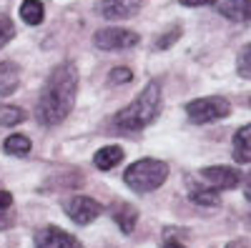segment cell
I'll return each mask as SVG.
<instances>
[{"mask_svg": "<svg viewBox=\"0 0 251 248\" xmlns=\"http://www.w3.org/2000/svg\"><path fill=\"white\" fill-rule=\"evenodd\" d=\"M75 95H78V68L73 60H66V63L53 68V73L48 75L43 90L38 95V106H35L38 120L48 128L63 123L75 106Z\"/></svg>", "mask_w": 251, "mask_h": 248, "instance_id": "obj_1", "label": "cell"}, {"mask_svg": "<svg viewBox=\"0 0 251 248\" xmlns=\"http://www.w3.org/2000/svg\"><path fill=\"white\" fill-rule=\"evenodd\" d=\"M161 100H163V90H161V83L158 80H151L136 98L131 106H126L116 118V128L118 131H126V133H136V131H143L146 126L161 115Z\"/></svg>", "mask_w": 251, "mask_h": 248, "instance_id": "obj_2", "label": "cell"}, {"mask_svg": "<svg viewBox=\"0 0 251 248\" xmlns=\"http://www.w3.org/2000/svg\"><path fill=\"white\" fill-rule=\"evenodd\" d=\"M166 178H169V165L156 158H141L133 165H128L123 173L126 185L136 193H151V191L161 188Z\"/></svg>", "mask_w": 251, "mask_h": 248, "instance_id": "obj_3", "label": "cell"}, {"mask_svg": "<svg viewBox=\"0 0 251 248\" xmlns=\"http://www.w3.org/2000/svg\"><path fill=\"white\" fill-rule=\"evenodd\" d=\"M231 113V103L221 95H206V98H196L191 103H186V115L196 126H206V123L221 120Z\"/></svg>", "mask_w": 251, "mask_h": 248, "instance_id": "obj_4", "label": "cell"}, {"mask_svg": "<svg viewBox=\"0 0 251 248\" xmlns=\"http://www.w3.org/2000/svg\"><path fill=\"white\" fill-rule=\"evenodd\" d=\"M141 43V35L126 28H100L93 35V45L98 50H126Z\"/></svg>", "mask_w": 251, "mask_h": 248, "instance_id": "obj_5", "label": "cell"}, {"mask_svg": "<svg viewBox=\"0 0 251 248\" xmlns=\"http://www.w3.org/2000/svg\"><path fill=\"white\" fill-rule=\"evenodd\" d=\"M201 178L206 180V185H211L216 191H231L241 185V173L231 165H208L201 171Z\"/></svg>", "mask_w": 251, "mask_h": 248, "instance_id": "obj_6", "label": "cell"}, {"mask_svg": "<svg viewBox=\"0 0 251 248\" xmlns=\"http://www.w3.org/2000/svg\"><path fill=\"white\" fill-rule=\"evenodd\" d=\"M66 213H68V218L73 223L88 225V223H93L100 216V203L88 198V196H75V198H71L66 203Z\"/></svg>", "mask_w": 251, "mask_h": 248, "instance_id": "obj_7", "label": "cell"}, {"mask_svg": "<svg viewBox=\"0 0 251 248\" xmlns=\"http://www.w3.org/2000/svg\"><path fill=\"white\" fill-rule=\"evenodd\" d=\"M35 248H83V246L73 233L55 228V225H46L35 236Z\"/></svg>", "mask_w": 251, "mask_h": 248, "instance_id": "obj_8", "label": "cell"}, {"mask_svg": "<svg viewBox=\"0 0 251 248\" xmlns=\"http://www.w3.org/2000/svg\"><path fill=\"white\" fill-rule=\"evenodd\" d=\"M143 0H98V13L108 20H128L138 15Z\"/></svg>", "mask_w": 251, "mask_h": 248, "instance_id": "obj_9", "label": "cell"}, {"mask_svg": "<svg viewBox=\"0 0 251 248\" xmlns=\"http://www.w3.org/2000/svg\"><path fill=\"white\" fill-rule=\"evenodd\" d=\"M216 10L231 23L251 25V0H216Z\"/></svg>", "mask_w": 251, "mask_h": 248, "instance_id": "obj_10", "label": "cell"}, {"mask_svg": "<svg viewBox=\"0 0 251 248\" xmlns=\"http://www.w3.org/2000/svg\"><path fill=\"white\" fill-rule=\"evenodd\" d=\"M188 196H191L194 203L208 205V208H214V205L221 203V191L211 188V185H196L194 180H188Z\"/></svg>", "mask_w": 251, "mask_h": 248, "instance_id": "obj_11", "label": "cell"}, {"mask_svg": "<svg viewBox=\"0 0 251 248\" xmlns=\"http://www.w3.org/2000/svg\"><path fill=\"white\" fill-rule=\"evenodd\" d=\"M18 83H20V68L13 60L0 63V95H13L18 90Z\"/></svg>", "mask_w": 251, "mask_h": 248, "instance_id": "obj_12", "label": "cell"}, {"mask_svg": "<svg viewBox=\"0 0 251 248\" xmlns=\"http://www.w3.org/2000/svg\"><path fill=\"white\" fill-rule=\"evenodd\" d=\"M113 221L118 223V228L123 233H133L136 223H138V211L131 203H116L113 205Z\"/></svg>", "mask_w": 251, "mask_h": 248, "instance_id": "obj_13", "label": "cell"}, {"mask_svg": "<svg viewBox=\"0 0 251 248\" xmlns=\"http://www.w3.org/2000/svg\"><path fill=\"white\" fill-rule=\"evenodd\" d=\"M234 158L236 163H251V123L234 133Z\"/></svg>", "mask_w": 251, "mask_h": 248, "instance_id": "obj_14", "label": "cell"}, {"mask_svg": "<svg viewBox=\"0 0 251 248\" xmlns=\"http://www.w3.org/2000/svg\"><path fill=\"white\" fill-rule=\"evenodd\" d=\"M121 160H123V148H121V146H103V148L93 156L96 168H100V171H111V168H116Z\"/></svg>", "mask_w": 251, "mask_h": 248, "instance_id": "obj_15", "label": "cell"}, {"mask_svg": "<svg viewBox=\"0 0 251 248\" xmlns=\"http://www.w3.org/2000/svg\"><path fill=\"white\" fill-rule=\"evenodd\" d=\"M46 18V8L40 0H23L20 3V20L25 25H40Z\"/></svg>", "mask_w": 251, "mask_h": 248, "instance_id": "obj_16", "label": "cell"}, {"mask_svg": "<svg viewBox=\"0 0 251 248\" xmlns=\"http://www.w3.org/2000/svg\"><path fill=\"white\" fill-rule=\"evenodd\" d=\"M30 148H33V143H30V138L23 135V133H13V135H8L5 143H3V151H5L8 156H18V158H20V156H28Z\"/></svg>", "mask_w": 251, "mask_h": 248, "instance_id": "obj_17", "label": "cell"}, {"mask_svg": "<svg viewBox=\"0 0 251 248\" xmlns=\"http://www.w3.org/2000/svg\"><path fill=\"white\" fill-rule=\"evenodd\" d=\"M25 120V111L18 106H0V126H18Z\"/></svg>", "mask_w": 251, "mask_h": 248, "instance_id": "obj_18", "label": "cell"}, {"mask_svg": "<svg viewBox=\"0 0 251 248\" xmlns=\"http://www.w3.org/2000/svg\"><path fill=\"white\" fill-rule=\"evenodd\" d=\"M236 70H239L241 78L251 80V43L241 50V55H239V60H236Z\"/></svg>", "mask_w": 251, "mask_h": 248, "instance_id": "obj_19", "label": "cell"}, {"mask_svg": "<svg viewBox=\"0 0 251 248\" xmlns=\"http://www.w3.org/2000/svg\"><path fill=\"white\" fill-rule=\"evenodd\" d=\"M10 208H13V196L8 191H0V228H5L10 223Z\"/></svg>", "mask_w": 251, "mask_h": 248, "instance_id": "obj_20", "label": "cell"}, {"mask_svg": "<svg viewBox=\"0 0 251 248\" xmlns=\"http://www.w3.org/2000/svg\"><path fill=\"white\" fill-rule=\"evenodd\" d=\"M13 38H15V25H13V20L5 18V15H0V48L8 45Z\"/></svg>", "mask_w": 251, "mask_h": 248, "instance_id": "obj_21", "label": "cell"}, {"mask_svg": "<svg viewBox=\"0 0 251 248\" xmlns=\"http://www.w3.org/2000/svg\"><path fill=\"white\" fill-rule=\"evenodd\" d=\"M131 78H133V73L128 68H116V70H111L108 83H111V86H116V83H128Z\"/></svg>", "mask_w": 251, "mask_h": 248, "instance_id": "obj_22", "label": "cell"}, {"mask_svg": "<svg viewBox=\"0 0 251 248\" xmlns=\"http://www.w3.org/2000/svg\"><path fill=\"white\" fill-rule=\"evenodd\" d=\"M178 35H181V28L176 25L169 35H161V38L156 40V48H158V50H163V48H171V43H174V40H176Z\"/></svg>", "mask_w": 251, "mask_h": 248, "instance_id": "obj_23", "label": "cell"}, {"mask_svg": "<svg viewBox=\"0 0 251 248\" xmlns=\"http://www.w3.org/2000/svg\"><path fill=\"white\" fill-rule=\"evenodd\" d=\"M186 8H201V5H216V0H178Z\"/></svg>", "mask_w": 251, "mask_h": 248, "instance_id": "obj_24", "label": "cell"}, {"mask_svg": "<svg viewBox=\"0 0 251 248\" xmlns=\"http://www.w3.org/2000/svg\"><path fill=\"white\" fill-rule=\"evenodd\" d=\"M244 196H246V201H251V173L244 178Z\"/></svg>", "mask_w": 251, "mask_h": 248, "instance_id": "obj_25", "label": "cell"}, {"mask_svg": "<svg viewBox=\"0 0 251 248\" xmlns=\"http://www.w3.org/2000/svg\"><path fill=\"white\" fill-rule=\"evenodd\" d=\"M161 248H186V246H183V243H178V241H166Z\"/></svg>", "mask_w": 251, "mask_h": 248, "instance_id": "obj_26", "label": "cell"}, {"mask_svg": "<svg viewBox=\"0 0 251 248\" xmlns=\"http://www.w3.org/2000/svg\"><path fill=\"white\" fill-rule=\"evenodd\" d=\"M226 248H249L244 241H231V243H226Z\"/></svg>", "mask_w": 251, "mask_h": 248, "instance_id": "obj_27", "label": "cell"}, {"mask_svg": "<svg viewBox=\"0 0 251 248\" xmlns=\"http://www.w3.org/2000/svg\"><path fill=\"white\" fill-rule=\"evenodd\" d=\"M249 106H251V100H249Z\"/></svg>", "mask_w": 251, "mask_h": 248, "instance_id": "obj_28", "label": "cell"}]
</instances>
